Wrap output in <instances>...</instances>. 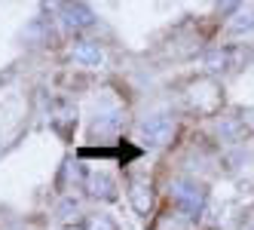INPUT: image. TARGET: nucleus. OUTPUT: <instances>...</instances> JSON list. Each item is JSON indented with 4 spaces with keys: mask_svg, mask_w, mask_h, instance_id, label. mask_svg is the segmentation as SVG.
<instances>
[{
    "mask_svg": "<svg viewBox=\"0 0 254 230\" xmlns=\"http://www.w3.org/2000/svg\"><path fill=\"white\" fill-rule=\"evenodd\" d=\"M169 197L181 209V215H187V218H196L199 212H202V206H205V190H202V184H196L190 178H175L172 187H169Z\"/></svg>",
    "mask_w": 254,
    "mask_h": 230,
    "instance_id": "f257e3e1",
    "label": "nucleus"
},
{
    "mask_svg": "<svg viewBox=\"0 0 254 230\" xmlns=\"http://www.w3.org/2000/svg\"><path fill=\"white\" fill-rule=\"evenodd\" d=\"M172 135H175V120L169 114H153L147 120H141V138H144V145L159 148V145H166V141H172Z\"/></svg>",
    "mask_w": 254,
    "mask_h": 230,
    "instance_id": "f03ea898",
    "label": "nucleus"
},
{
    "mask_svg": "<svg viewBox=\"0 0 254 230\" xmlns=\"http://www.w3.org/2000/svg\"><path fill=\"white\" fill-rule=\"evenodd\" d=\"M59 19L67 31H86V28L95 25V12L86 3H80V0H64L62 9H59Z\"/></svg>",
    "mask_w": 254,
    "mask_h": 230,
    "instance_id": "7ed1b4c3",
    "label": "nucleus"
},
{
    "mask_svg": "<svg viewBox=\"0 0 254 230\" xmlns=\"http://www.w3.org/2000/svg\"><path fill=\"white\" fill-rule=\"evenodd\" d=\"M70 59H74L77 65H83V68H101L104 65V52L92 40H80V43L70 46Z\"/></svg>",
    "mask_w": 254,
    "mask_h": 230,
    "instance_id": "20e7f679",
    "label": "nucleus"
},
{
    "mask_svg": "<svg viewBox=\"0 0 254 230\" xmlns=\"http://www.w3.org/2000/svg\"><path fill=\"white\" fill-rule=\"evenodd\" d=\"M86 187L95 200H117V181L107 172H92L86 178Z\"/></svg>",
    "mask_w": 254,
    "mask_h": 230,
    "instance_id": "39448f33",
    "label": "nucleus"
},
{
    "mask_svg": "<svg viewBox=\"0 0 254 230\" xmlns=\"http://www.w3.org/2000/svg\"><path fill=\"white\" fill-rule=\"evenodd\" d=\"M129 200H132L135 212L147 215V209H150V203H153V197H150V181H147V178H135V181H132V190H129Z\"/></svg>",
    "mask_w": 254,
    "mask_h": 230,
    "instance_id": "423d86ee",
    "label": "nucleus"
},
{
    "mask_svg": "<svg viewBox=\"0 0 254 230\" xmlns=\"http://www.w3.org/2000/svg\"><path fill=\"white\" fill-rule=\"evenodd\" d=\"M117 126H120V114H117V111L98 114V120H95V132H98V135H111V132H117Z\"/></svg>",
    "mask_w": 254,
    "mask_h": 230,
    "instance_id": "0eeeda50",
    "label": "nucleus"
},
{
    "mask_svg": "<svg viewBox=\"0 0 254 230\" xmlns=\"http://www.w3.org/2000/svg\"><path fill=\"white\" fill-rule=\"evenodd\" d=\"M251 28H254V9L239 12V15L230 22V31H233V34H242V31H251Z\"/></svg>",
    "mask_w": 254,
    "mask_h": 230,
    "instance_id": "6e6552de",
    "label": "nucleus"
},
{
    "mask_svg": "<svg viewBox=\"0 0 254 230\" xmlns=\"http://www.w3.org/2000/svg\"><path fill=\"white\" fill-rule=\"evenodd\" d=\"M227 62H230V56L227 52H221V49H214V52H208V59H205V65H208V71H227Z\"/></svg>",
    "mask_w": 254,
    "mask_h": 230,
    "instance_id": "1a4fd4ad",
    "label": "nucleus"
},
{
    "mask_svg": "<svg viewBox=\"0 0 254 230\" xmlns=\"http://www.w3.org/2000/svg\"><path fill=\"white\" fill-rule=\"evenodd\" d=\"M89 230H117V224L107 215H92L89 218Z\"/></svg>",
    "mask_w": 254,
    "mask_h": 230,
    "instance_id": "9d476101",
    "label": "nucleus"
},
{
    "mask_svg": "<svg viewBox=\"0 0 254 230\" xmlns=\"http://www.w3.org/2000/svg\"><path fill=\"white\" fill-rule=\"evenodd\" d=\"M242 3H245V0H217V9L230 15V12H236V9H239Z\"/></svg>",
    "mask_w": 254,
    "mask_h": 230,
    "instance_id": "9b49d317",
    "label": "nucleus"
},
{
    "mask_svg": "<svg viewBox=\"0 0 254 230\" xmlns=\"http://www.w3.org/2000/svg\"><path fill=\"white\" fill-rule=\"evenodd\" d=\"M242 230H254V221H248V224H245V227H242Z\"/></svg>",
    "mask_w": 254,
    "mask_h": 230,
    "instance_id": "f8f14e48",
    "label": "nucleus"
}]
</instances>
